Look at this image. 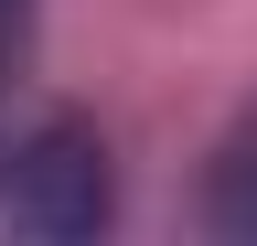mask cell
I'll return each mask as SVG.
<instances>
[{"mask_svg":"<svg viewBox=\"0 0 257 246\" xmlns=\"http://www.w3.org/2000/svg\"><path fill=\"white\" fill-rule=\"evenodd\" d=\"M204 225L257 246V118H236V139L214 150V182H204Z\"/></svg>","mask_w":257,"mask_h":246,"instance_id":"obj_2","label":"cell"},{"mask_svg":"<svg viewBox=\"0 0 257 246\" xmlns=\"http://www.w3.org/2000/svg\"><path fill=\"white\" fill-rule=\"evenodd\" d=\"M0 203H11V225H32V235H96L107 225V150H96V129L43 118V129L11 150Z\"/></svg>","mask_w":257,"mask_h":246,"instance_id":"obj_1","label":"cell"},{"mask_svg":"<svg viewBox=\"0 0 257 246\" xmlns=\"http://www.w3.org/2000/svg\"><path fill=\"white\" fill-rule=\"evenodd\" d=\"M0 11H11V0H0Z\"/></svg>","mask_w":257,"mask_h":246,"instance_id":"obj_3","label":"cell"}]
</instances>
